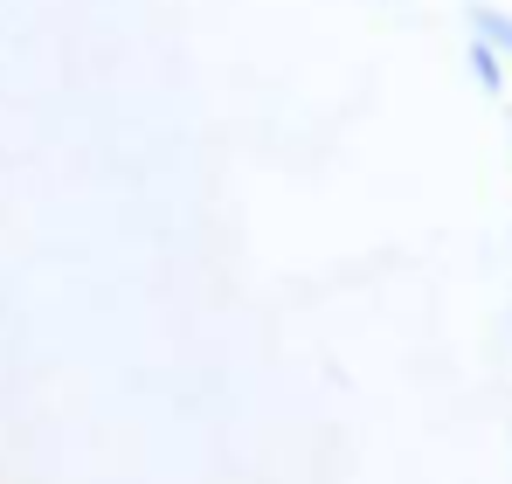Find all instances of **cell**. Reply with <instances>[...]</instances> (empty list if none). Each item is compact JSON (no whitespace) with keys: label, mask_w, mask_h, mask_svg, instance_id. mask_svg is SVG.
<instances>
[{"label":"cell","mask_w":512,"mask_h":484,"mask_svg":"<svg viewBox=\"0 0 512 484\" xmlns=\"http://www.w3.org/2000/svg\"><path fill=\"white\" fill-rule=\"evenodd\" d=\"M464 63H471V77H478V90H485V97H499V90H506V63H499L485 42H471V49H464Z\"/></svg>","instance_id":"obj_2"},{"label":"cell","mask_w":512,"mask_h":484,"mask_svg":"<svg viewBox=\"0 0 512 484\" xmlns=\"http://www.w3.org/2000/svg\"><path fill=\"white\" fill-rule=\"evenodd\" d=\"M464 21H471V42H485V49H492L499 63L512 56V14H506V7H492V0H478V7H471Z\"/></svg>","instance_id":"obj_1"}]
</instances>
